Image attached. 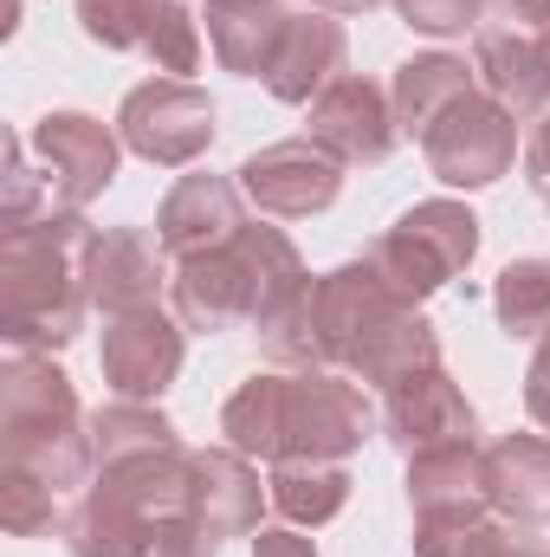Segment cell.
Listing matches in <instances>:
<instances>
[{
    "label": "cell",
    "instance_id": "cell-26",
    "mask_svg": "<svg viewBox=\"0 0 550 557\" xmlns=\"http://www.w3.org/2000/svg\"><path fill=\"white\" fill-rule=\"evenodd\" d=\"M142 52H149L162 72H175V78L201 65V33H195V20H188V7H182V0H155V7H149Z\"/></svg>",
    "mask_w": 550,
    "mask_h": 557
},
{
    "label": "cell",
    "instance_id": "cell-22",
    "mask_svg": "<svg viewBox=\"0 0 550 557\" xmlns=\"http://www.w3.org/2000/svg\"><path fill=\"white\" fill-rule=\"evenodd\" d=\"M266 499H273L291 525H324V519L343 512V499H350V473L330 467V460H278Z\"/></svg>",
    "mask_w": 550,
    "mask_h": 557
},
{
    "label": "cell",
    "instance_id": "cell-4",
    "mask_svg": "<svg viewBox=\"0 0 550 557\" xmlns=\"http://www.w3.org/2000/svg\"><path fill=\"white\" fill-rule=\"evenodd\" d=\"M85 428H91V421L78 416L72 383H65L52 363L13 350V363H7V376H0L7 467L46 480L52 493H72V486H85V473H91V460H98Z\"/></svg>",
    "mask_w": 550,
    "mask_h": 557
},
{
    "label": "cell",
    "instance_id": "cell-7",
    "mask_svg": "<svg viewBox=\"0 0 550 557\" xmlns=\"http://www.w3.org/2000/svg\"><path fill=\"white\" fill-rule=\"evenodd\" d=\"M117 124H124V143L137 156L162 162V169H182V162H195L214 143V104L188 78H149V85H137L124 98Z\"/></svg>",
    "mask_w": 550,
    "mask_h": 557
},
{
    "label": "cell",
    "instance_id": "cell-16",
    "mask_svg": "<svg viewBox=\"0 0 550 557\" xmlns=\"http://www.w3.org/2000/svg\"><path fill=\"white\" fill-rule=\"evenodd\" d=\"M155 247H162V240H149L142 227H111V234H98V240H91V267H85L91 305H104L111 318L155 305V285H162Z\"/></svg>",
    "mask_w": 550,
    "mask_h": 557
},
{
    "label": "cell",
    "instance_id": "cell-25",
    "mask_svg": "<svg viewBox=\"0 0 550 557\" xmlns=\"http://www.w3.org/2000/svg\"><path fill=\"white\" fill-rule=\"evenodd\" d=\"M414 552L421 557H512V532L492 525L486 512H466V519H421L414 532Z\"/></svg>",
    "mask_w": 550,
    "mask_h": 557
},
{
    "label": "cell",
    "instance_id": "cell-13",
    "mask_svg": "<svg viewBox=\"0 0 550 557\" xmlns=\"http://www.w3.org/2000/svg\"><path fill=\"white\" fill-rule=\"evenodd\" d=\"M383 428L402 454H427V447H447V441H473V409L453 389V376L440 363H427V370H414L389 389Z\"/></svg>",
    "mask_w": 550,
    "mask_h": 557
},
{
    "label": "cell",
    "instance_id": "cell-3",
    "mask_svg": "<svg viewBox=\"0 0 550 557\" xmlns=\"http://www.w3.org/2000/svg\"><path fill=\"white\" fill-rule=\"evenodd\" d=\"M304 285L311 278L278 227H240L227 247L175 260V311L188 331H234V324L266 331Z\"/></svg>",
    "mask_w": 550,
    "mask_h": 557
},
{
    "label": "cell",
    "instance_id": "cell-5",
    "mask_svg": "<svg viewBox=\"0 0 550 557\" xmlns=\"http://www.w3.org/2000/svg\"><path fill=\"white\" fill-rule=\"evenodd\" d=\"M473 253H479V221L460 201H421L370 247V267L414 305L434 285H447Z\"/></svg>",
    "mask_w": 550,
    "mask_h": 557
},
{
    "label": "cell",
    "instance_id": "cell-12",
    "mask_svg": "<svg viewBox=\"0 0 550 557\" xmlns=\"http://www.w3.org/2000/svg\"><path fill=\"white\" fill-rule=\"evenodd\" d=\"M240 188L221 182V175H182L155 214V240L168 260H195V253H214L240 234Z\"/></svg>",
    "mask_w": 550,
    "mask_h": 557
},
{
    "label": "cell",
    "instance_id": "cell-30",
    "mask_svg": "<svg viewBox=\"0 0 550 557\" xmlns=\"http://www.w3.org/2000/svg\"><path fill=\"white\" fill-rule=\"evenodd\" d=\"M525 409L550 434V337H545V350H538V363H532V376H525Z\"/></svg>",
    "mask_w": 550,
    "mask_h": 557
},
{
    "label": "cell",
    "instance_id": "cell-34",
    "mask_svg": "<svg viewBox=\"0 0 550 557\" xmlns=\"http://www.w3.org/2000/svg\"><path fill=\"white\" fill-rule=\"evenodd\" d=\"M317 7H330V13H370L376 0H317Z\"/></svg>",
    "mask_w": 550,
    "mask_h": 557
},
{
    "label": "cell",
    "instance_id": "cell-18",
    "mask_svg": "<svg viewBox=\"0 0 550 557\" xmlns=\"http://www.w3.org/2000/svg\"><path fill=\"white\" fill-rule=\"evenodd\" d=\"M285 26H291L285 0H208V46L227 72H247V78L273 72Z\"/></svg>",
    "mask_w": 550,
    "mask_h": 557
},
{
    "label": "cell",
    "instance_id": "cell-21",
    "mask_svg": "<svg viewBox=\"0 0 550 557\" xmlns=\"http://www.w3.org/2000/svg\"><path fill=\"white\" fill-rule=\"evenodd\" d=\"M473 91V78H466V59H447V52H427V59H409L402 72H396V124L409 131V137H427L460 98Z\"/></svg>",
    "mask_w": 550,
    "mask_h": 557
},
{
    "label": "cell",
    "instance_id": "cell-31",
    "mask_svg": "<svg viewBox=\"0 0 550 557\" xmlns=\"http://www.w3.org/2000/svg\"><path fill=\"white\" fill-rule=\"evenodd\" d=\"M525 175H532V188L550 201V117L538 124V137L525 143Z\"/></svg>",
    "mask_w": 550,
    "mask_h": 557
},
{
    "label": "cell",
    "instance_id": "cell-10",
    "mask_svg": "<svg viewBox=\"0 0 550 557\" xmlns=\"http://www.w3.org/2000/svg\"><path fill=\"white\" fill-rule=\"evenodd\" d=\"M311 143L317 149H330L337 162H383L396 137H402V124L389 117V98H383V85H370V78H337V85H324L317 98H311Z\"/></svg>",
    "mask_w": 550,
    "mask_h": 557
},
{
    "label": "cell",
    "instance_id": "cell-9",
    "mask_svg": "<svg viewBox=\"0 0 550 557\" xmlns=\"http://www.w3.org/2000/svg\"><path fill=\"white\" fill-rule=\"evenodd\" d=\"M337 188H343V162H337L330 149H317L311 137L273 143V149H260V156L240 162V195L260 201L266 214H285V221L330 208Z\"/></svg>",
    "mask_w": 550,
    "mask_h": 557
},
{
    "label": "cell",
    "instance_id": "cell-28",
    "mask_svg": "<svg viewBox=\"0 0 550 557\" xmlns=\"http://www.w3.org/2000/svg\"><path fill=\"white\" fill-rule=\"evenodd\" d=\"M396 7L414 33H466L486 13V0H396Z\"/></svg>",
    "mask_w": 550,
    "mask_h": 557
},
{
    "label": "cell",
    "instance_id": "cell-15",
    "mask_svg": "<svg viewBox=\"0 0 550 557\" xmlns=\"http://www.w3.org/2000/svg\"><path fill=\"white\" fill-rule=\"evenodd\" d=\"M409 499H414V519H466V512H486L492 506L486 499V447L447 441V447L414 454Z\"/></svg>",
    "mask_w": 550,
    "mask_h": 557
},
{
    "label": "cell",
    "instance_id": "cell-8",
    "mask_svg": "<svg viewBox=\"0 0 550 557\" xmlns=\"http://www.w3.org/2000/svg\"><path fill=\"white\" fill-rule=\"evenodd\" d=\"M26 149L46 162V208L59 214H78L98 188H111L117 175V143L98 117H78V111H59V117H39Z\"/></svg>",
    "mask_w": 550,
    "mask_h": 557
},
{
    "label": "cell",
    "instance_id": "cell-33",
    "mask_svg": "<svg viewBox=\"0 0 550 557\" xmlns=\"http://www.w3.org/2000/svg\"><path fill=\"white\" fill-rule=\"evenodd\" d=\"M499 13L518 26H550V0H499Z\"/></svg>",
    "mask_w": 550,
    "mask_h": 557
},
{
    "label": "cell",
    "instance_id": "cell-6",
    "mask_svg": "<svg viewBox=\"0 0 550 557\" xmlns=\"http://www.w3.org/2000/svg\"><path fill=\"white\" fill-rule=\"evenodd\" d=\"M427 169L440 175V182H453V188H486V182H499L512 162H518V117L499 104V98H479V91H466L427 137Z\"/></svg>",
    "mask_w": 550,
    "mask_h": 557
},
{
    "label": "cell",
    "instance_id": "cell-27",
    "mask_svg": "<svg viewBox=\"0 0 550 557\" xmlns=\"http://www.w3.org/2000/svg\"><path fill=\"white\" fill-rule=\"evenodd\" d=\"M0 519H7V532H20V539L52 532V519H59V493H52L46 480H33V473H13V467H7V486H0Z\"/></svg>",
    "mask_w": 550,
    "mask_h": 557
},
{
    "label": "cell",
    "instance_id": "cell-35",
    "mask_svg": "<svg viewBox=\"0 0 550 557\" xmlns=\"http://www.w3.org/2000/svg\"><path fill=\"white\" fill-rule=\"evenodd\" d=\"M545 78H550V26H545Z\"/></svg>",
    "mask_w": 550,
    "mask_h": 557
},
{
    "label": "cell",
    "instance_id": "cell-29",
    "mask_svg": "<svg viewBox=\"0 0 550 557\" xmlns=\"http://www.w3.org/2000/svg\"><path fill=\"white\" fill-rule=\"evenodd\" d=\"M214 545H221V539H214L195 512H182V519H162V525H155V539H149L142 557H214Z\"/></svg>",
    "mask_w": 550,
    "mask_h": 557
},
{
    "label": "cell",
    "instance_id": "cell-11",
    "mask_svg": "<svg viewBox=\"0 0 550 557\" xmlns=\"http://www.w3.org/2000/svg\"><path fill=\"white\" fill-rule=\"evenodd\" d=\"M182 370V331L142 305V311H124L111 331H104V383L124 396V403H149L175 383Z\"/></svg>",
    "mask_w": 550,
    "mask_h": 557
},
{
    "label": "cell",
    "instance_id": "cell-20",
    "mask_svg": "<svg viewBox=\"0 0 550 557\" xmlns=\"http://www.w3.org/2000/svg\"><path fill=\"white\" fill-rule=\"evenodd\" d=\"M337 72H343V26L324 20V13H304V20L285 26L266 85H273V98H285V104H311V91L317 85H337Z\"/></svg>",
    "mask_w": 550,
    "mask_h": 557
},
{
    "label": "cell",
    "instance_id": "cell-19",
    "mask_svg": "<svg viewBox=\"0 0 550 557\" xmlns=\"http://www.w3.org/2000/svg\"><path fill=\"white\" fill-rule=\"evenodd\" d=\"M188 512L214 539L253 532L260 525V473L240 454H195V467H188Z\"/></svg>",
    "mask_w": 550,
    "mask_h": 557
},
{
    "label": "cell",
    "instance_id": "cell-17",
    "mask_svg": "<svg viewBox=\"0 0 550 557\" xmlns=\"http://www.w3.org/2000/svg\"><path fill=\"white\" fill-rule=\"evenodd\" d=\"M486 499L518 525H550V434H505L486 447Z\"/></svg>",
    "mask_w": 550,
    "mask_h": 557
},
{
    "label": "cell",
    "instance_id": "cell-2",
    "mask_svg": "<svg viewBox=\"0 0 550 557\" xmlns=\"http://www.w3.org/2000/svg\"><path fill=\"white\" fill-rule=\"evenodd\" d=\"M221 434L240 454H266V460H337L370 434V403L357 383H337L324 370L253 376L221 409Z\"/></svg>",
    "mask_w": 550,
    "mask_h": 557
},
{
    "label": "cell",
    "instance_id": "cell-32",
    "mask_svg": "<svg viewBox=\"0 0 550 557\" xmlns=\"http://www.w3.org/2000/svg\"><path fill=\"white\" fill-rule=\"evenodd\" d=\"M253 557H317V552H311V539H298V532H260V539H253Z\"/></svg>",
    "mask_w": 550,
    "mask_h": 557
},
{
    "label": "cell",
    "instance_id": "cell-1",
    "mask_svg": "<svg viewBox=\"0 0 550 557\" xmlns=\"http://www.w3.org/2000/svg\"><path fill=\"white\" fill-rule=\"evenodd\" d=\"M91 227L78 214H46L0 247V331L13 350H59L78 337L91 305Z\"/></svg>",
    "mask_w": 550,
    "mask_h": 557
},
{
    "label": "cell",
    "instance_id": "cell-24",
    "mask_svg": "<svg viewBox=\"0 0 550 557\" xmlns=\"http://www.w3.org/2000/svg\"><path fill=\"white\" fill-rule=\"evenodd\" d=\"M155 447H175V428L162 416H149L142 403H111V409L91 416V454H98V467L137 460V454H155Z\"/></svg>",
    "mask_w": 550,
    "mask_h": 557
},
{
    "label": "cell",
    "instance_id": "cell-14",
    "mask_svg": "<svg viewBox=\"0 0 550 557\" xmlns=\"http://www.w3.org/2000/svg\"><path fill=\"white\" fill-rule=\"evenodd\" d=\"M479 72H486V91H492L512 117H538L550 104L545 26H518V20H505V13L479 20Z\"/></svg>",
    "mask_w": 550,
    "mask_h": 557
},
{
    "label": "cell",
    "instance_id": "cell-23",
    "mask_svg": "<svg viewBox=\"0 0 550 557\" xmlns=\"http://www.w3.org/2000/svg\"><path fill=\"white\" fill-rule=\"evenodd\" d=\"M505 337H550V260H512L492 285Z\"/></svg>",
    "mask_w": 550,
    "mask_h": 557
}]
</instances>
